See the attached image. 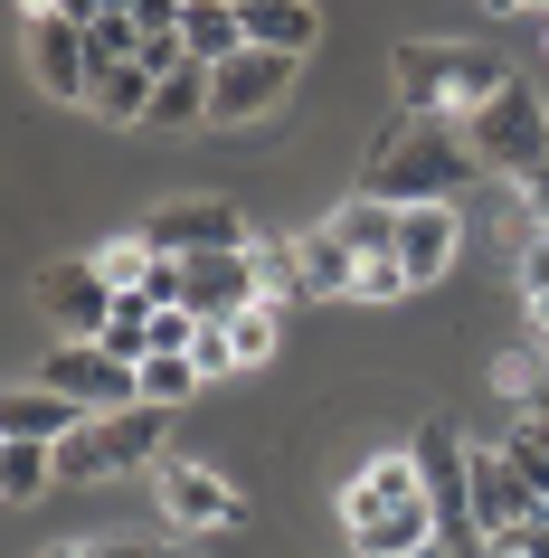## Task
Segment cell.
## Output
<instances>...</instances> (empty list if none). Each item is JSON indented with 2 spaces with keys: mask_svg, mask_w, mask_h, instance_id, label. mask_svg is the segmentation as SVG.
I'll use <instances>...</instances> for the list:
<instances>
[{
  "mask_svg": "<svg viewBox=\"0 0 549 558\" xmlns=\"http://www.w3.org/2000/svg\"><path fill=\"white\" fill-rule=\"evenodd\" d=\"M521 199H530V218H540V228H549V161H540V171H530V180H521Z\"/></svg>",
  "mask_w": 549,
  "mask_h": 558,
  "instance_id": "cell-35",
  "label": "cell"
},
{
  "mask_svg": "<svg viewBox=\"0 0 549 558\" xmlns=\"http://www.w3.org/2000/svg\"><path fill=\"white\" fill-rule=\"evenodd\" d=\"M190 388H200V360L190 351H152L143 360V398L152 408H190Z\"/></svg>",
  "mask_w": 549,
  "mask_h": 558,
  "instance_id": "cell-25",
  "label": "cell"
},
{
  "mask_svg": "<svg viewBox=\"0 0 549 558\" xmlns=\"http://www.w3.org/2000/svg\"><path fill=\"white\" fill-rule=\"evenodd\" d=\"M95 558H171V549H152V539H95Z\"/></svg>",
  "mask_w": 549,
  "mask_h": 558,
  "instance_id": "cell-36",
  "label": "cell"
},
{
  "mask_svg": "<svg viewBox=\"0 0 549 558\" xmlns=\"http://www.w3.org/2000/svg\"><path fill=\"white\" fill-rule=\"evenodd\" d=\"M48 10H67V20H105L115 0H48Z\"/></svg>",
  "mask_w": 549,
  "mask_h": 558,
  "instance_id": "cell-37",
  "label": "cell"
},
{
  "mask_svg": "<svg viewBox=\"0 0 549 558\" xmlns=\"http://www.w3.org/2000/svg\"><path fill=\"white\" fill-rule=\"evenodd\" d=\"M332 228H342L350 256H398V208H389V199H350Z\"/></svg>",
  "mask_w": 549,
  "mask_h": 558,
  "instance_id": "cell-22",
  "label": "cell"
},
{
  "mask_svg": "<svg viewBox=\"0 0 549 558\" xmlns=\"http://www.w3.org/2000/svg\"><path fill=\"white\" fill-rule=\"evenodd\" d=\"M484 180V151L455 114H398L379 133L370 171H360V199H389V208H417V199H464Z\"/></svg>",
  "mask_w": 549,
  "mask_h": 558,
  "instance_id": "cell-1",
  "label": "cell"
},
{
  "mask_svg": "<svg viewBox=\"0 0 549 558\" xmlns=\"http://www.w3.org/2000/svg\"><path fill=\"white\" fill-rule=\"evenodd\" d=\"M152 323H162V303H152L143 284H123V294H115V323L95 331V341H105L115 360H152Z\"/></svg>",
  "mask_w": 549,
  "mask_h": 558,
  "instance_id": "cell-21",
  "label": "cell"
},
{
  "mask_svg": "<svg viewBox=\"0 0 549 558\" xmlns=\"http://www.w3.org/2000/svg\"><path fill=\"white\" fill-rule=\"evenodd\" d=\"M237 10H256V0H237Z\"/></svg>",
  "mask_w": 549,
  "mask_h": 558,
  "instance_id": "cell-43",
  "label": "cell"
},
{
  "mask_svg": "<svg viewBox=\"0 0 549 558\" xmlns=\"http://www.w3.org/2000/svg\"><path fill=\"white\" fill-rule=\"evenodd\" d=\"M455 246H464V228H455V208H445V199L398 208V265H407V284H435V275L455 265Z\"/></svg>",
  "mask_w": 549,
  "mask_h": 558,
  "instance_id": "cell-11",
  "label": "cell"
},
{
  "mask_svg": "<svg viewBox=\"0 0 549 558\" xmlns=\"http://www.w3.org/2000/svg\"><path fill=\"white\" fill-rule=\"evenodd\" d=\"M530 416H549V360H540V379H530V398H521Z\"/></svg>",
  "mask_w": 549,
  "mask_h": 558,
  "instance_id": "cell-38",
  "label": "cell"
},
{
  "mask_svg": "<svg viewBox=\"0 0 549 558\" xmlns=\"http://www.w3.org/2000/svg\"><path fill=\"white\" fill-rule=\"evenodd\" d=\"M455 58H464V48H445V38H407L398 58H389V76H398V114H445V105H455Z\"/></svg>",
  "mask_w": 549,
  "mask_h": 558,
  "instance_id": "cell-10",
  "label": "cell"
},
{
  "mask_svg": "<svg viewBox=\"0 0 549 558\" xmlns=\"http://www.w3.org/2000/svg\"><path fill=\"white\" fill-rule=\"evenodd\" d=\"M530 10H549V0H530Z\"/></svg>",
  "mask_w": 549,
  "mask_h": 558,
  "instance_id": "cell-44",
  "label": "cell"
},
{
  "mask_svg": "<svg viewBox=\"0 0 549 558\" xmlns=\"http://www.w3.org/2000/svg\"><path fill=\"white\" fill-rule=\"evenodd\" d=\"M38 294H48V323H58L67 341H95V331L115 323V294H123V284H115L95 256H67V265L38 275Z\"/></svg>",
  "mask_w": 549,
  "mask_h": 558,
  "instance_id": "cell-6",
  "label": "cell"
},
{
  "mask_svg": "<svg viewBox=\"0 0 549 558\" xmlns=\"http://www.w3.org/2000/svg\"><path fill=\"white\" fill-rule=\"evenodd\" d=\"M521 284H530V303H540V294H549V228H540V236H530V256H521Z\"/></svg>",
  "mask_w": 549,
  "mask_h": 558,
  "instance_id": "cell-34",
  "label": "cell"
},
{
  "mask_svg": "<svg viewBox=\"0 0 549 558\" xmlns=\"http://www.w3.org/2000/svg\"><path fill=\"white\" fill-rule=\"evenodd\" d=\"M294 66L303 58H275V48H247V58L208 66V123H265L294 95Z\"/></svg>",
  "mask_w": 549,
  "mask_h": 558,
  "instance_id": "cell-5",
  "label": "cell"
},
{
  "mask_svg": "<svg viewBox=\"0 0 549 558\" xmlns=\"http://www.w3.org/2000/svg\"><path fill=\"white\" fill-rule=\"evenodd\" d=\"M350 549L360 558H427L435 549V501L407 493V501H389V511H370V521H350Z\"/></svg>",
  "mask_w": 549,
  "mask_h": 558,
  "instance_id": "cell-12",
  "label": "cell"
},
{
  "mask_svg": "<svg viewBox=\"0 0 549 558\" xmlns=\"http://www.w3.org/2000/svg\"><path fill=\"white\" fill-rule=\"evenodd\" d=\"M228 341H237V369L275 360V303H247V313H228Z\"/></svg>",
  "mask_w": 549,
  "mask_h": 558,
  "instance_id": "cell-27",
  "label": "cell"
},
{
  "mask_svg": "<svg viewBox=\"0 0 549 558\" xmlns=\"http://www.w3.org/2000/svg\"><path fill=\"white\" fill-rule=\"evenodd\" d=\"M350 294L360 303H398V294H417V284H407L398 256H360V284H350Z\"/></svg>",
  "mask_w": 549,
  "mask_h": 558,
  "instance_id": "cell-30",
  "label": "cell"
},
{
  "mask_svg": "<svg viewBox=\"0 0 549 558\" xmlns=\"http://www.w3.org/2000/svg\"><path fill=\"white\" fill-rule=\"evenodd\" d=\"M492 558H549V511H530V521L492 530Z\"/></svg>",
  "mask_w": 549,
  "mask_h": 558,
  "instance_id": "cell-32",
  "label": "cell"
},
{
  "mask_svg": "<svg viewBox=\"0 0 549 558\" xmlns=\"http://www.w3.org/2000/svg\"><path fill=\"white\" fill-rule=\"evenodd\" d=\"M190 123H208V66L200 58L152 86V123H143V133H190Z\"/></svg>",
  "mask_w": 549,
  "mask_h": 558,
  "instance_id": "cell-19",
  "label": "cell"
},
{
  "mask_svg": "<svg viewBox=\"0 0 549 558\" xmlns=\"http://www.w3.org/2000/svg\"><path fill=\"white\" fill-rule=\"evenodd\" d=\"M58 483V445L38 436H0V501H38Z\"/></svg>",
  "mask_w": 549,
  "mask_h": 558,
  "instance_id": "cell-20",
  "label": "cell"
},
{
  "mask_svg": "<svg viewBox=\"0 0 549 558\" xmlns=\"http://www.w3.org/2000/svg\"><path fill=\"white\" fill-rule=\"evenodd\" d=\"M115 10H143V0H115Z\"/></svg>",
  "mask_w": 549,
  "mask_h": 558,
  "instance_id": "cell-42",
  "label": "cell"
},
{
  "mask_svg": "<svg viewBox=\"0 0 549 558\" xmlns=\"http://www.w3.org/2000/svg\"><path fill=\"white\" fill-rule=\"evenodd\" d=\"M502 86H512V76H502V58L464 48V58H455V105H445V114H455V123H474V114H484V105H492Z\"/></svg>",
  "mask_w": 549,
  "mask_h": 558,
  "instance_id": "cell-24",
  "label": "cell"
},
{
  "mask_svg": "<svg viewBox=\"0 0 549 558\" xmlns=\"http://www.w3.org/2000/svg\"><path fill=\"white\" fill-rule=\"evenodd\" d=\"M492 10H521V0H492Z\"/></svg>",
  "mask_w": 549,
  "mask_h": 558,
  "instance_id": "cell-41",
  "label": "cell"
},
{
  "mask_svg": "<svg viewBox=\"0 0 549 558\" xmlns=\"http://www.w3.org/2000/svg\"><path fill=\"white\" fill-rule=\"evenodd\" d=\"M58 473H115V416H86V426L58 445Z\"/></svg>",
  "mask_w": 549,
  "mask_h": 558,
  "instance_id": "cell-26",
  "label": "cell"
},
{
  "mask_svg": "<svg viewBox=\"0 0 549 558\" xmlns=\"http://www.w3.org/2000/svg\"><path fill=\"white\" fill-rule=\"evenodd\" d=\"M530 511H540V483L502 454V436L474 445V521H484V539H492V530H512V521H530Z\"/></svg>",
  "mask_w": 549,
  "mask_h": 558,
  "instance_id": "cell-9",
  "label": "cell"
},
{
  "mask_svg": "<svg viewBox=\"0 0 549 558\" xmlns=\"http://www.w3.org/2000/svg\"><path fill=\"white\" fill-rule=\"evenodd\" d=\"M143 236H152V256H237V246H256L247 208H228V199H162L143 218Z\"/></svg>",
  "mask_w": 549,
  "mask_h": 558,
  "instance_id": "cell-4",
  "label": "cell"
},
{
  "mask_svg": "<svg viewBox=\"0 0 549 558\" xmlns=\"http://www.w3.org/2000/svg\"><path fill=\"white\" fill-rule=\"evenodd\" d=\"M95 265H105L115 284H143V275H152V236H143V228L115 236V246H95Z\"/></svg>",
  "mask_w": 549,
  "mask_h": 558,
  "instance_id": "cell-29",
  "label": "cell"
},
{
  "mask_svg": "<svg viewBox=\"0 0 549 558\" xmlns=\"http://www.w3.org/2000/svg\"><path fill=\"white\" fill-rule=\"evenodd\" d=\"M502 454H512V464L540 483V501H549V416H521L512 436H502Z\"/></svg>",
  "mask_w": 549,
  "mask_h": 558,
  "instance_id": "cell-28",
  "label": "cell"
},
{
  "mask_svg": "<svg viewBox=\"0 0 549 558\" xmlns=\"http://www.w3.org/2000/svg\"><path fill=\"white\" fill-rule=\"evenodd\" d=\"M48 558H95V539H86V549H48Z\"/></svg>",
  "mask_w": 549,
  "mask_h": 558,
  "instance_id": "cell-40",
  "label": "cell"
},
{
  "mask_svg": "<svg viewBox=\"0 0 549 558\" xmlns=\"http://www.w3.org/2000/svg\"><path fill=\"white\" fill-rule=\"evenodd\" d=\"M162 511L180 530H228L237 493H228V473H208V464H162Z\"/></svg>",
  "mask_w": 549,
  "mask_h": 558,
  "instance_id": "cell-13",
  "label": "cell"
},
{
  "mask_svg": "<svg viewBox=\"0 0 549 558\" xmlns=\"http://www.w3.org/2000/svg\"><path fill=\"white\" fill-rule=\"evenodd\" d=\"M294 265H303V294H350V284H360V256L342 246L332 218H322L313 236H294Z\"/></svg>",
  "mask_w": 549,
  "mask_h": 558,
  "instance_id": "cell-18",
  "label": "cell"
},
{
  "mask_svg": "<svg viewBox=\"0 0 549 558\" xmlns=\"http://www.w3.org/2000/svg\"><path fill=\"white\" fill-rule=\"evenodd\" d=\"M407 493H427V483H417V445H389V454H370V464L350 473L342 521H370V511H389V501H407Z\"/></svg>",
  "mask_w": 549,
  "mask_h": 558,
  "instance_id": "cell-15",
  "label": "cell"
},
{
  "mask_svg": "<svg viewBox=\"0 0 549 558\" xmlns=\"http://www.w3.org/2000/svg\"><path fill=\"white\" fill-rule=\"evenodd\" d=\"M313 38H322V10H313V0H256V10H247V48L303 58Z\"/></svg>",
  "mask_w": 549,
  "mask_h": 558,
  "instance_id": "cell-16",
  "label": "cell"
},
{
  "mask_svg": "<svg viewBox=\"0 0 549 558\" xmlns=\"http://www.w3.org/2000/svg\"><path fill=\"white\" fill-rule=\"evenodd\" d=\"M190 360H200V379H218V369H237V341H228V323H200V341H190Z\"/></svg>",
  "mask_w": 549,
  "mask_h": 558,
  "instance_id": "cell-33",
  "label": "cell"
},
{
  "mask_svg": "<svg viewBox=\"0 0 549 558\" xmlns=\"http://www.w3.org/2000/svg\"><path fill=\"white\" fill-rule=\"evenodd\" d=\"M464 133H474V151H484V180H530V171L549 161V105L521 86V76L492 95Z\"/></svg>",
  "mask_w": 549,
  "mask_h": 558,
  "instance_id": "cell-2",
  "label": "cell"
},
{
  "mask_svg": "<svg viewBox=\"0 0 549 558\" xmlns=\"http://www.w3.org/2000/svg\"><path fill=\"white\" fill-rule=\"evenodd\" d=\"M180 275H190V313H200V323H228L247 303H265L256 246H237V256H180Z\"/></svg>",
  "mask_w": 549,
  "mask_h": 558,
  "instance_id": "cell-8",
  "label": "cell"
},
{
  "mask_svg": "<svg viewBox=\"0 0 549 558\" xmlns=\"http://www.w3.org/2000/svg\"><path fill=\"white\" fill-rule=\"evenodd\" d=\"M38 379L67 388L86 416H115V408H143V360H115L105 341H58L38 360Z\"/></svg>",
  "mask_w": 549,
  "mask_h": 558,
  "instance_id": "cell-3",
  "label": "cell"
},
{
  "mask_svg": "<svg viewBox=\"0 0 549 558\" xmlns=\"http://www.w3.org/2000/svg\"><path fill=\"white\" fill-rule=\"evenodd\" d=\"M530 323H540V351H549V294H540V303H530Z\"/></svg>",
  "mask_w": 549,
  "mask_h": 558,
  "instance_id": "cell-39",
  "label": "cell"
},
{
  "mask_svg": "<svg viewBox=\"0 0 549 558\" xmlns=\"http://www.w3.org/2000/svg\"><path fill=\"white\" fill-rule=\"evenodd\" d=\"M180 38H190L200 66H228V58H247V10H237V0H190Z\"/></svg>",
  "mask_w": 549,
  "mask_h": 558,
  "instance_id": "cell-17",
  "label": "cell"
},
{
  "mask_svg": "<svg viewBox=\"0 0 549 558\" xmlns=\"http://www.w3.org/2000/svg\"><path fill=\"white\" fill-rule=\"evenodd\" d=\"M76 426H86V408H76V398H67V388H10V398H0V436H38V445H67L76 436Z\"/></svg>",
  "mask_w": 549,
  "mask_h": 558,
  "instance_id": "cell-14",
  "label": "cell"
},
{
  "mask_svg": "<svg viewBox=\"0 0 549 558\" xmlns=\"http://www.w3.org/2000/svg\"><path fill=\"white\" fill-rule=\"evenodd\" d=\"M86 58H95V76L133 66V58H143V20H133V10H105V20H86Z\"/></svg>",
  "mask_w": 549,
  "mask_h": 558,
  "instance_id": "cell-23",
  "label": "cell"
},
{
  "mask_svg": "<svg viewBox=\"0 0 549 558\" xmlns=\"http://www.w3.org/2000/svg\"><path fill=\"white\" fill-rule=\"evenodd\" d=\"M29 66H38V95H58V105H86V95H95L86 20H67V10H38V20H29Z\"/></svg>",
  "mask_w": 549,
  "mask_h": 558,
  "instance_id": "cell-7",
  "label": "cell"
},
{
  "mask_svg": "<svg viewBox=\"0 0 549 558\" xmlns=\"http://www.w3.org/2000/svg\"><path fill=\"white\" fill-rule=\"evenodd\" d=\"M256 275H265V294H303V265H294V236H265V246H256Z\"/></svg>",
  "mask_w": 549,
  "mask_h": 558,
  "instance_id": "cell-31",
  "label": "cell"
}]
</instances>
